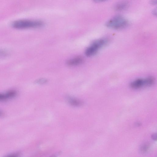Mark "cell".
Wrapping results in <instances>:
<instances>
[{
  "label": "cell",
  "instance_id": "6da1fadb",
  "mask_svg": "<svg viewBox=\"0 0 157 157\" xmlns=\"http://www.w3.org/2000/svg\"><path fill=\"white\" fill-rule=\"evenodd\" d=\"M43 25V22L40 21L21 20L13 22L12 26L15 29H23L40 27Z\"/></svg>",
  "mask_w": 157,
  "mask_h": 157
},
{
  "label": "cell",
  "instance_id": "7a4b0ae2",
  "mask_svg": "<svg viewBox=\"0 0 157 157\" xmlns=\"http://www.w3.org/2000/svg\"><path fill=\"white\" fill-rule=\"evenodd\" d=\"M106 38H101L94 41L86 49L85 54L87 56L95 55L101 48L106 45L108 42Z\"/></svg>",
  "mask_w": 157,
  "mask_h": 157
},
{
  "label": "cell",
  "instance_id": "3957f363",
  "mask_svg": "<svg viewBox=\"0 0 157 157\" xmlns=\"http://www.w3.org/2000/svg\"><path fill=\"white\" fill-rule=\"evenodd\" d=\"M128 24L127 20L123 17L118 15L109 20L106 23V26L111 29H119L126 27Z\"/></svg>",
  "mask_w": 157,
  "mask_h": 157
},
{
  "label": "cell",
  "instance_id": "277c9868",
  "mask_svg": "<svg viewBox=\"0 0 157 157\" xmlns=\"http://www.w3.org/2000/svg\"><path fill=\"white\" fill-rule=\"evenodd\" d=\"M155 82L154 78L151 77L145 78L137 79L130 84V86L133 89H138L144 86H149L153 85Z\"/></svg>",
  "mask_w": 157,
  "mask_h": 157
},
{
  "label": "cell",
  "instance_id": "5b68a950",
  "mask_svg": "<svg viewBox=\"0 0 157 157\" xmlns=\"http://www.w3.org/2000/svg\"><path fill=\"white\" fill-rule=\"evenodd\" d=\"M83 61V59L82 57L78 56L68 60L67 63L70 66H75L80 64Z\"/></svg>",
  "mask_w": 157,
  "mask_h": 157
},
{
  "label": "cell",
  "instance_id": "8992f818",
  "mask_svg": "<svg viewBox=\"0 0 157 157\" xmlns=\"http://www.w3.org/2000/svg\"><path fill=\"white\" fill-rule=\"evenodd\" d=\"M17 94V92L14 90H10L5 93H0V101H3L13 98Z\"/></svg>",
  "mask_w": 157,
  "mask_h": 157
},
{
  "label": "cell",
  "instance_id": "52a82bcc",
  "mask_svg": "<svg viewBox=\"0 0 157 157\" xmlns=\"http://www.w3.org/2000/svg\"><path fill=\"white\" fill-rule=\"evenodd\" d=\"M128 6V2L126 1H122L117 3L115 6L116 10L120 11L125 9Z\"/></svg>",
  "mask_w": 157,
  "mask_h": 157
},
{
  "label": "cell",
  "instance_id": "ba28073f",
  "mask_svg": "<svg viewBox=\"0 0 157 157\" xmlns=\"http://www.w3.org/2000/svg\"><path fill=\"white\" fill-rule=\"evenodd\" d=\"M68 102L72 105L78 106L82 105V102L80 100L71 97L67 98Z\"/></svg>",
  "mask_w": 157,
  "mask_h": 157
},
{
  "label": "cell",
  "instance_id": "9c48e42d",
  "mask_svg": "<svg viewBox=\"0 0 157 157\" xmlns=\"http://www.w3.org/2000/svg\"><path fill=\"white\" fill-rule=\"evenodd\" d=\"M149 145L147 144H145L142 145L140 148V151L143 153L146 152L149 148Z\"/></svg>",
  "mask_w": 157,
  "mask_h": 157
},
{
  "label": "cell",
  "instance_id": "30bf717a",
  "mask_svg": "<svg viewBox=\"0 0 157 157\" xmlns=\"http://www.w3.org/2000/svg\"><path fill=\"white\" fill-rule=\"evenodd\" d=\"M47 80L44 78L39 79L36 81V82L37 84H42L46 83L47 82Z\"/></svg>",
  "mask_w": 157,
  "mask_h": 157
},
{
  "label": "cell",
  "instance_id": "8fae6325",
  "mask_svg": "<svg viewBox=\"0 0 157 157\" xmlns=\"http://www.w3.org/2000/svg\"><path fill=\"white\" fill-rule=\"evenodd\" d=\"M7 55L6 52L4 50H0V56H5Z\"/></svg>",
  "mask_w": 157,
  "mask_h": 157
},
{
  "label": "cell",
  "instance_id": "7c38bea8",
  "mask_svg": "<svg viewBox=\"0 0 157 157\" xmlns=\"http://www.w3.org/2000/svg\"><path fill=\"white\" fill-rule=\"evenodd\" d=\"M152 138L154 140H156V134H154L152 136Z\"/></svg>",
  "mask_w": 157,
  "mask_h": 157
},
{
  "label": "cell",
  "instance_id": "4fadbf2b",
  "mask_svg": "<svg viewBox=\"0 0 157 157\" xmlns=\"http://www.w3.org/2000/svg\"><path fill=\"white\" fill-rule=\"evenodd\" d=\"M151 3L152 4H155L156 3V0H151Z\"/></svg>",
  "mask_w": 157,
  "mask_h": 157
},
{
  "label": "cell",
  "instance_id": "5bb4252c",
  "mask_svg": "<svg viewBox=\"0 0 157 157\" xmlns=\"http://www.w3.org/2000/svg\"><path fill=\"white\" fill-rule=\"evenodd\" d=\"M94 2H103L106 0H93Z\"/></svg>",
  "mask_w": 157,
  "mask_h": 157
},
{
  "label": "cell",
  "instance_id": "9a60e30c",
  "mask_svg": "<svg viewBox=\"0 0 157 157\" xmlns=\"http://www.w3.org/2000/svg\"><path fill=\"white\" fill-rule=\"evenodd\" d=\"M2 114V112L0 111V116Z\"/></svg>",
  "mask_w": 157,
  "mask_h": 157
}]
</instances>
